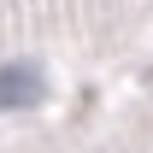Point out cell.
<instances>
[{"label":"cell","instance_id":"1","mask_svg":"<svg viewBox=\"0 0 153 153\" xmlns=\"http://www.w3.org/2000/svg\"><path fill=\"white\" fill-rule=\"evenodd\" d=\"M41 94H47L41 65H30V59L0 65V112H30V106H41Z\"/></svg>","mask_w":153,"mask_h":153}]
</instances>
